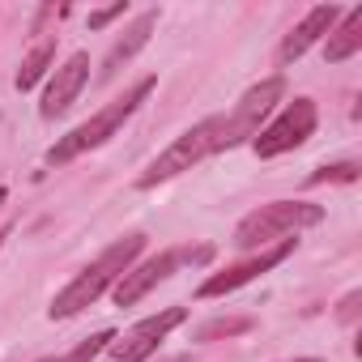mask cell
Segmentation results:
<instances>
[{
	"instance_id": "44dd1931",
	"label": "cell",
	"mask_w": 362,
	"mask_h": 362,
	"mask_svg": "<svg viewBox=\"0 0 362 362\" xmlns=\"http://www.w3.org/2000/svg\"><path fill=\"white\" fill-rule=\"evenodd\" d=\"M5 235H9V230H0V243H5Z\"/></svg>"
},
{
	"instance_id": "8992f818",
	"label": "cell",
	"mask_w": 362,
	"mask_h": 362,
	"mask_svg": "<svg viewBox=\"0 0 362 362\" xmlns=\"http://www.w3.org/2000/svg\"><path fill=\"white\" fill-rule=\"evenodd\" d=\"M188 320V311L184 307H166V311H158V315H149V320H141L136 328H128L124 337H115L107 349L115 354V362H145L179 324Z\"/></svg>"
},
{
	"instance_id": "5b68a950",
	"label": "cell",
	"mask_w": 362,
	"mask_h": 362,
	"mask_svg": "<svg viewBox=\"0 0 362 362\" xmlns=\"http://www.w3.org/2000/svg\"><path fill=\"white\" fill-rule=\"evenodd\" d=\"M315 124H320L315 103H311V98H294V103H286V111H281L269 128H260V132L252 136V149H256L260 158L290 153V149H298V145L315 132Z\"/></svg>"
},
{
	"instance_id": "3957f363",
	"label": "cell",
	"mask_w": 362,
	"mask_h": 362,
	"mask_svg": "<svg viewBox=\"0 0 362 362\" xmlns=\"http://www.w3.org/2000/svg\"><path fill=\"white\" fill-rule=\"evenodd\" d=\"M320 222H324V209L311 201H273V205H260L256 214H247L235 226L230 243L239 252H252V247H269L273 239H290L307 226H320Z\"/></svg>"
},
{
	"instance_id": "6da1fadb",
	"label": "cell",
	"mask_w": 362,
	"mask_h": 362,
	"mask_svg": "<svg viewBox=\"0 0 362 362\" xmlns=\"http://www.w3.org/2000/svg\"><path fill=\"white\" fill-rule=\"evenodd\" d=\"M252 132L226 111V115H209V119H201L197 128H188L184 136H175V145H166L153 162H149V170L136 179L141 188H158V184H166V179H175V175H184V170H192L197 162H205L209 153H222V149H230V145H239V141H247Z\"/></svg>"
},
{
	"instance_id": "d6986e66",
	"label": "cell",
	"mask_w": 362,
	"mask_h": 362,
	"mask_svg": "<svg viewBox=\"0 0 362 362\" xmlns=\"http://www.w3.org/2000/svg\"><path fill=\"white\" fill-rule=\"evenodd\" d=\"M358 303H362V294H358V290H354V294H345V298H341V311H337V315H341V320L349 324V320L358 315Z\"/></svg>"
},
{
	"instance_id": "ffe728a7",
	"label": "cell",
	"mask_w": 362,
	"mask_h": 362,
	"mask_svg": "<svg viewBox=\"0 0 362 362\" xmlns=\"http://www.w3.org/2000/svg\"><path fill=\"white\" fill-rule=\"evenodd\" d=\"M290 362H320V358H290Z\"/></svg>"
},
{
	"instance_id": "52a82bcc",
	"label": "cell",
	"mask_w": 362,
	"mask_h": 362,
	"mask_svg": "<svg viewBox=\"0 0 362 362\" xmlns=\"http://www.w3.org/2000/svg\"><path fill=\"white\" fill-rule=\"evenodd\" d=\"M188 260V252H158V256H149L145 264H136V269H128L115 286H111V294H115V307H132V303H141L158 281H166L179 264Z\"/></svg>"
},
{
	"instance_id": "7c38bea8",
	"label": "cell",
	"mask_w": 362,
	"mask_h": 362,
	"mask_svg": "<svg viewBox=\"0 0 362 362\" xmlns=\"http://www.w3.org/2000/svg\"><path fill=\"white\" fill-rule=\"evenodd\" d=\"M153 26H158V13H153V9H149V13H141V18L124 30V39L111 47V56H107V64H103V77H115V73H119V69H124V64H128V60H132L145 43H149Z\"/></svg>"
},
{
	"instance_id": "e0dca14e",
	"label": "cell",
	"mask_w": 362,
	"mask_h": 362,
	"mask_svg": "<svg viewBox=\"0 0 362 362\" xmlns=\"http://www.w3.org/2000/svg\"><path fill=\"white\" fill-rule=\"evenodd\" d=\"M252 328V320H214V324H205L197 337L201 341H214V337H235V332H247Z\"/></svg>"
},
{
	"instance_id": "277c9868",
	"label": "cell",
	"mask_w": 362,
	"mask_h": 362,
	"mask_svg": "<svg viewBox=\"0 0 362 362\" xmlns=\"http://www.w3.org/2000/svg\"><path fill=\"white\" fill-rule=\"evenodd\" d=\"M149 90H153V77L136 81L124 98H115L111 107H103V111H98V115H90L86 124H77L69 136H60V141L47 149V162H52V166H60V162H73V158H77V153H86V149H98V145H103L107 136H115V132H119V124H124V119H128V115L149 98Z\"/></svg>"
},
{
	"instance_id": "9a60e30c",
	"label": "cell",
	"mask_w": 362,
	"mask_h": 362,
	"mask_svg": "<svg viewBox=\"0 0 362 362\" xmlns=\"http://www.w3.org/2000/svg\"><path fill=\"white\" fill-rule=\"evenodd\" d=\"M111 341H115V332H111V328H103V332L86 337V341H81V345H77L73 354H64L60 362H94V358H98V354H103V349H107Z\"/></svg>"
},
{
	"instance_id": "30bf717a",
	"label": "cell",
	"mask_w": 362,
	"mask_h": 362,
	"mask_svg": "<svg viewBox=\"0 0 362 362\" xmlns=\"http://www.w3.org/2000/svg\"><path fill=\"white\" fill-rule=\"evenodd\" d=\"M341 22V9L337 5H315L286 39H281V64H290V60H298L311 43H320L324 35H332V26Z\"/></svg>"
},
{
	"instance_id": "4fadbf2b",
	"label": "cell",
	"mask_w": 362,
	"mask_h": 362,
	"mask_svg": "<svg viewBox=\"0 0 362 362\" xmlns=\"http://www.w3.org/2000/svg\"><path fill=\"white\" fill-rule=\"evenodd\" d=\"M358 47H362V5H358L341 26H332V35H328V43H324V56H328V64H341V60H349Z\"/></svg>"
},
{
	"instance_id": "9c48e42d",
	"label": "cell",
	"mask_w": 362,
	"mask_h": 362,
	"mask_svg": "<svg viewBox=\"0 0 362 362\" xmlns=\"http://www.w3.org/2000/svg\"><path fill=\"white\" fill-rule=\"evenodd\" d=\"M290 252H294V239H281L277 247H264L260 256H252V260H239V264H230L226 273H214V277H209V281L197 290V298H218V294H230V290H239V286L256 281L260 273H269L273 264H281Z\"/></svg>"
},
{
	"instance_id": "5bb4252c",
	"label": "cell",
	"mask_w": 362,
	"mask_h": 362,
	"mask_svg": "<svg viewBox=\"0 0 362 362\" xmlns=\"http://www.w3.org/2000/svg\"><path fill=\"white\" fill-rule=\"evenodd\" d=\"M56 60V43H39L26 60H22V69H18V90H30V86H39V77L47 73V64Z\"/></svg>"
},
{
	"instance_id": "ba28073f",
	"label": "cell",
	"mask_w": 362,
	"mask_h": 362,
	"mask_svg": "<svg viewBox=\"0 0 362 362\" xmlns=\"http://www.w3.org/2000/svg\"><path fill=\"white\" fill-rule=\"evenodd\" d=\"M86 81H90V56H86V52H73V56L52 73V81H47V90H43V103H39V115H43V119L64 115V111L77 103V94L86 90Z\"/></svg>"
},
{
	"instance_id": "8fae6325",
	"label": "cell",
	"mask_w": 362,
	"mask_h": 362,
	"mask_svg": "<svg viewBox=\"0 0 362 362\" xmlns=\"http://www.w3.org/2000/svg\"><path fill=\"white\" fill-rule=\"evenodd\" d=\"M281 94H286V81H281V77H269V81L252 86V90L239 98V107H235L230 115H235V119H239L252 136H256V132H260V119H264V115L281 103Z\"/></svg>"
},
{
	"instance_id": "7a4b0ae2",
	"label": "cell",
	"mask_w": 362,
	"mask_h": 362,
	"mask_svg": "<svg viewBox=\"0 0 362 362\" xmlns=\"http://www.w3.org/2000/svg\"><path fill=\"white\" fill-rule=\"evenodd\" d=\"M141 247H145V235H124V239H115L94 264H86V269L52 298L47 315H52V320H73L77 311H86L90 303H98L103 290H111V286L132 269V260L141 256Z\"/></svg>"
},
{
	"instance_id": "ac0fdd59",
	"label": "cell",
	"mask_w": 362,
	"mask_h": 362,
	"mask_svg": "<svg viewBox=\"0 0 362 362\" xmlns=\"http://www.w3.org/2000/svg\"><path fill=\"white\" fill-rule=\"evenodd\" d=\"M124 9H128V5H124V0H119V5H111V9H98V13H90V26L98 30V26H107V22H115V18H119Z\"/></svg>"
},
{
	"instance_id": "2e32d148",
	"label": "cell",
	"mask_w": 362,
	"mask_h": 362,
	"mask_svg": "<svg viewBox=\"0 0 362 362\" xmlns=\"http://www.w3.org/2000/svg\"><path fill=\"white\" fill-rule=\"evenodd\" d=\"M358 179V162H337V166H320L315 175H307V184H354Z\"/></svg>"
}]
</instances>
